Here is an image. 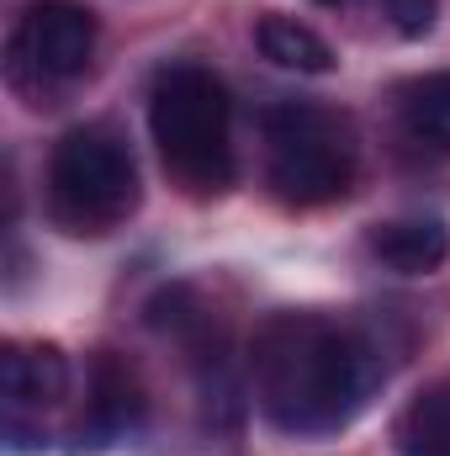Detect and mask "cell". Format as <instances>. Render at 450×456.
Masks as SVG:
<instances>
[{"mask_svg":"<svg viewBox=\"0 0 450 456\" xmlns=\"http://www.w3.org/2000/svg\"><path fill=\"white\" fill-rule=\"evenodd\" d=\"M149 133L186 197H223L233 186V102L207 64L181 59L154 75Z\"/></svg>","mask_w":450,"mask_h":456,"instance_id":"2","label":"cell"},{"mask_svg":"<svg viewBox=\"0 0 450 456\" xmlns=\"http://www.w3.org/2000/svg\"><path fill=\"white\" fill-rule=\"evenodd\" d=\"M0 387H5V419L48 414L69 398V355L43 340H11L0 355Z\"/></svg>","mask_w":450,"mask_h":456,"instance_id":"6","label":"cell"},{"mask_svg":"<svg viewBox=\"0 0 450 456\" xmlns=\"http://www.w3.org/2000/svg\"><path fill=\"white\" fill-rule=\"evenodd\" d=\"M387 16L403 37H424L435 27V0H387Z\"/></svg>","mask_w":450,"mask_h":456,"instance_id":"12","label":"cell"},{"mask_svg":"<svg viewBox=\"0 0 450 456\" xmlns=\"http://www.w3.org/2000/svg\"><path fill=\"white\" fill-rule=\"evenodd\" d=\"M143 202L138 165L112 127H69L48 154V218L75 239L122 228Z\"/></svg>","mask_w":450,"mask_h":456,"instance_id":"4","label":"cell"},{"mask_svg":"<svg viewBox=\"0 0 450 456\" xmlns=\"http://www.w3.org/2000/svg\"><path fill=\"white\" fill-rule=\"evenodd\" d=\"M360 143L350 117L318 102H281L265 112V181L286 208H329L350 197Z\"/></svg>","mask_w":450,"mask_h":456,"instance_id":"3","label":"cell"},{"mask_svg":"<svg viewBox=\"0 0 450 456\" xmlns=\"http://www.w3.org/2000/svg\"><path fill=\"white\" fill-rule=\"evenodd\" d=\"M96 53V11L80 0H37L16 16L5 43V75L21 96L75 86Z\"/></svg>","mask_w":450,"mask_h":456,"instance_id":"5","label":"cell"},{"mask_svg":"<svg viewBox=\"0 0 450 456\" xmlns=\"http://www.w3.org/2000/svg\"><path fill=\"white\" fill-rule=\"evenodd\" d=\"M371 255L398 276H430L450 255V228L440 218H392L371 228Z\"/></svg>","mask_w":450,"mask_h":456,"instance_id":"8","label":"cell"},{"mask_svg":"<svg viewBox=\"0 0 450 456\" xmlns=\"http://www.w3.org/2000/svg\"><path fill=\"white\" fill-rule=\"evenodd\" d=\"M318 5H344V0H318Z\"/></svg>","mask_w":450,"mask_h":456,"instance_id":"13","label":"cell"},{"mask_svg":"<svg viewBox=\"0 0 450 456\" xmlns=\"http://www.w3.org/2000/svg\"><path fill=\"white\" fill-rule=\"evenodd\" d=\"M398 122L419 149L450 154V69L419 75L398 91Z\"/></svg>","mask_w":450,"mask_h":456,"instance_id":"10","label":"cell"},{"mask_svg":"<svg viewBox=\"0 0 450 456\" xmlns=\"http://www.w3.org/2000/svg\"><path fill=\"white\" fill-rule=\"evenodd\" d=\"M143 414H149V398L138 387V371L117 361L112 350H101L91 366V409L80 419V436H96V446H112L143 425Z\"/></svg>","mask_w":450,"mask_h":456,"instance_id":"7","label":"cell"},{"mask_svg":"<svg viewBox=\"0 0 450 456\" xmlns=\"http://www.w3.org/2000/svg\"><path fill=\"white\" fill-rule=\"evenodd\" d=\"M260 414L297 441L339 436L387 377L376 345L329 314H270L249 345Z\"/></svg>","mask_w":450,"mask_h":456,"instance_id":"1","label":"cell"},{"mask_svg":"<svg viewBox=\"0 0 450 456\" xmlns=\"http://www.w3.org/2000/svg\"><path fill=\"white\" fill-rule=\"evenodd\" d=\"M392 441H398V456H450V377L424 382L403 403Z\"/></svg>","mask_w":450,"mask_h":456,"instance_id":"9","label":"cell"},{"mask_svg":"<svg viewBox=\"0 0 450 456\" xmlns=\"http://www.w3.org/2000/svg\"><path fill=\"white\" fill-rule=\"evenodd\" d=\"M254 43L276 69H297V75H329L334 69V48L313 27H302L297 16H265L254 27Z\"/></svg>","mask_w":450,"mask_h":456,"instance_id":"11","label":"cell"}]
</instances>
